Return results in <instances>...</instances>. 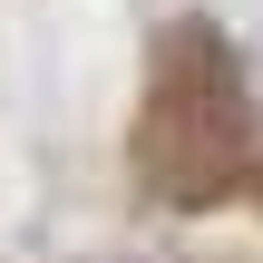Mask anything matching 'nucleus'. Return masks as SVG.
I'll use <instances>...</instances> for the list:
<instances>
[{"instance_id":"nucleus-1","label":"nucleus","mask_w":263,"mask_h":263,"mask_svg":"<svg viewBox=\"0 0 263 263\" xmlns=\"http://www.w3.org/2000/svg\"><path fill=\"white\" fill-rule=\"evenodd\" d=\"M127 156H137V176L166 205H215V195L244 185V166H254V107H244V78H234L215 29H195V20L166 29L156 88H146V107L127 127Z\"/></svg>"}]
</instances>
